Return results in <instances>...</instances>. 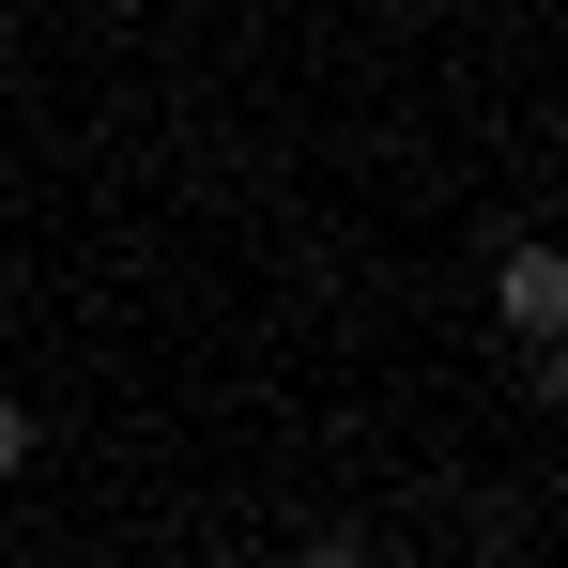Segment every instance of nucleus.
I'll use <instances>...</instances> for the list:
<instances>
[{"label": "nucleus", "mask_w": 568, "mask_h": 568, "mask_svg": "<svg viewBox=\"0 0 568 568\" xmlns=\"http://www.w3.org/2000/svg\"><path fill=\"white\" fill-rule=\"evenodd\" d=\"M491 323H507V338H568V246H554V231L491 262Z\"/></svg>", "instance_id": "obj_1"}, {"label": "nucleus", "mask_w": 568, "mask_h": 568, "mask_svg": "<svg viewBox=\"0 0 568 568\" xmlns=\"http://www.w3.org/2000/svg\"><path fill=\"white\" fill-rule=\"evenodd\" d=\"M0 476H31V399H0Z\"/></svg>", "instance_id": "obj_2"}]
</instances>
